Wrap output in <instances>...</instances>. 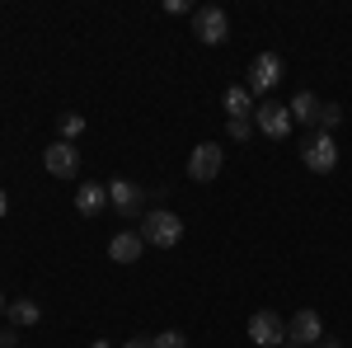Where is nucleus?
<instances>
[{"label": "nucleus", "instance_id": "obj_1", "mask_svg": "<svg viewBox=\"0 0 352 348\" xmlns=\"http://www.w3.org/2000/svg\"><path fill=\"white\" fill-rule=\"evenodd\" d=\"M141 240L155 245V249H169V245L184 240V221L174 212H146L141 216Z\"/></svg>", "mask_w": 352, "mask_h": 348}, {"label": "nucleus", "instance_id": "obj_2", "mask_svg": "<svg viewBox=\"0 0 352 348\" xmlns=\"http://www.w3.org/2000/svg\"><path fill=\"white\" fill-rule=\"evenodd\" d=\"M300 165L305 170H315V174H329L333 165H338V141H333V132H315L305 136V146H300Z\"/></svg>", "mask_w": 352, "mask_h": 348}, {"label": "nucleus", "instance_id": "obj_3", "mask_svg": "<svg viewBox=\"0 0 352 348\" xmlns=\"http://www.w3.org/2000/svg\"><path fill=\"white\" fill-rule=\"evenodd\" d=\"M192 33H197L207 48H221V43L230 38V14H226L221 5H202V10H192Z\"/></svg>", "mask_w": 352, "mask_h": 348}, {"label": "nucleus", "instance_id": "obj_4", "mask_svg": "<svg viewBox=\"0 0 352 348\" xmlns=\"http://www.w3.org/2000/svg\"><path fill=\"white\" fill-rule=\"evenodd\" d=\"M282 57L277 52H258L254 57V66H249V94H268L272 85H282Z\"/></svg>", "mask_w": 352, "mask_h": 348}, {"label": "nucleus", "instance_id": "obj_5", "mask_svg": "<svg viewBox=\"0 0 352 348\" xmlns=\"http://www.w3.org/2000/svg\"><path fill=\"white\" fill-rule=\"evenodd\" d=\"M254 127H258L263 136H272V141H282V136L292 132V108L277 104V99L258 104V108H254Z\"/></svg>", "mask_w": 352, "mask_h": 348}, {"label": "nucleus", "instance_id": "obj_6", "mask_svg": "<svg viewBox=\"0 0 352 348\" xmlns=\"http://www.w3.org/2000/svg\"><path fill=\"white\" fill-rule=\"evenodd\" d=\"M249 339L258 348H277V344H287V325H282L277 311H254L249 316Z\"/></svg>", "mask_w": 352, "mask_h": 348}, {"label": "nucleus", "instance_id": "obj_7", "mask_svg": "<svg viewBox=\"0 0 352 348\" xmlns=\"http://www.w3.org/2000/svg\"><path fill=\"white\" fill-rule=\"evenodd\" d=\"M43 165H47L52 179H76V174H80V151H76L71 141H52V146L43 151Z\"/></svg>", "mask_w": 352, "mask_h": 348}, {"label": "nucleus", "instance_id": "obj_8", "mask_svg": "<svg viewBox=\"0 0 352 348\" xmlns=\"http://www.w3.org/2000/svg\"><path fill=\"white\" fill-rule=\"evenodd\" d=\"M217 174H221V146H217V141L192 146V156H188V179H197V184H212Z\"/></svg>", "mask_w": 352, "mask_h": 348}, {"label": "nucleus", "instance_id": "obj_9", "mask_svg": "<svg viewBox=\"0 0 352 348\" xmlns=\"http://www.w3.org/2000/svg\"><path fill=\"white\" fill-rule=\"evenodd\" d=\"M287 339H296L300 348H315L320 339H324V320H320V311H296L292 316V325H287Z\"/></svg>", "mask_w": 352, "mask_h": 348}, {"label": "nucleus", "instance_id": "obj_10", "mask_svg": "<svg viewBox=\"0 0 352 348\" xmlns=\"http://www.w3.org/2000/svg\"><path fill=\"white\" fill-rule=\"evenodd\" d=\"M109 203L122 216H136V212H141V203H146V188L132 184V179H113V184H109Z\"/></svg>", "mask_w": 352, "mask_h": 348}, {"label": "nucleus", "instance_id": "obj_11", "mask_svg": "<svg viewBox=\"0 0 352 348\" xmlns=\"http://www.w3.org/2000/svg\"><path fill=\"white\" fill-rule=\"evenodd\" d=\"M141 249H146L141 231H118V236L109 240V259H113V264H136Z\"/></svg>", "mask_w": 352, "mask_h": 348}, {"label": "nucleus", "instance_id": "obj_12", "mask_svg": "<svg viewBox=\"0 0 352 348\" xmlns=\"http://www.w3.org/2000/svg\"><path fill=\"white\" fill-rule=\"evenodd\" d=\"M104 207H109V184H80L76 188V212L99 216Z\"/></svg>", "mask_w": 352, "mask_h": 348}, {"label": "nucleus", "instance_id": "obj_13", "mask_svg": "<svg viewBox=\"0 0 352 348\" xmlns=\"http://www.w3.org/2000/svg\"><path fill=\"white\" fill-rule=\"evenodd\" d=\"M287 108H292V123H305V127L315 132V123H320V108H324V104H320L310 90H300V94H296V99H292Z\"/></svg>", "mask_w": 352, "mask_h": 348}, {"label": "nucleus", "instance_id": "obj_14", "mask_svg": "<svg viewBox=\"0 0 352 348\" xmlns=\"http://www.w3.org/2000/svg\"><path fill=\"white\" fill-rule=\"evenodd\" d=\"M226 108H230V118H254V94H249V85H230V90H226Z\"/></svg>", "mask_w": 352, "mask_h": 348}, {"label": "nucleus", "instance_id": "obj_15", "mask_svg": "<svg viewBox=\"0 0 352 348\" xmlns=\"http://www.w3.org/2000/svg\"><path fill=\"white\" fill-rule=\"evenodd\" d=\"M10 320L14 325H38L43 311H38V301H10Z\"/></svg>", "mask_w": 352, "mask_h": 348}, {"label": "nucleus", "instance_id": "obj_16", "mask_svg": "<svg viewBox=\"0 0 352 348\" xmlns=\"http://www.w3.org/2000/svg\"><path fill=\"white\" fill-rule=\"evenodd\" d=\"M151 348H188V334H179V329H164V334H151Z\"/></svg>", "mask_w": 352, "mask_h": 348}, {"label": "nucleus", "instance_id": "obj_17", "mask_svg": "<svg viewBox=\"0 0 352 348\" xmlns=\"http://www.w3.org/2000/svg\"><path fill=\"white\" fill-rule=\"evenodd\" d=\"M338 123H343V108H338V104H324V108H320V123H315V127H320V132H333Z\"/></svg>", "mask_w": 352, "mask_h": 348}, {"label": "nucleus", "instance_id": "obj_18", "mask_svg": "<svg viewBox=\"0 0 352 348\" xmlns=\"http://www.w3.org/2000/svg\"><path fill=\"white\" fill-rule=\"evenodd\" d=\"M85 132V118L80 113H66V118H61V141H71V136H80Z\"/></svg>", "mask_w": 352, "mask_h": 348}, {"label": "nucleus", "instance_id": "obj_19", "mask_svg": "<svg viewBox=\"0 0 352 348\" xmlns=\"http://www.w3.org/2000/svg\"><path fill=\"white\" fill-rule=\"evenodd\" d=\"M226 132L235 136V141H249V132H254V118H230V123H226Z\"/></svg>", "mask_w": 352, "mask_h": 348}, {"label": "nucleus", "instance_id": "obj_20", "mask_svg": "<svg viewBox=\"0 0 352 348\" xmlns=\"http://www.w3.org/2000/svg\"><path fill=\"white\" fill-rule=\"evenodd\" d=\"M122 348H151V334H141V339H127Z\"/></svg>", "mask_w": 352, "mask_h": 348}, {"label": "nucleus", "instance_id": "obj_21", "mask_svg": "<svg viewBox=\"0 0 352 348\" xmlns=\"http://www.w3.org/2000/svg\"><path fill=\"white\" fill-rule=\"evenodd\" d=\"M315 348H343V344H338V339H320Z\"/></svg>", "mask_w": 352, "mask_h": 348}, {"label": "nucleus", "instance_id": "obj_22", "mask_svg": "<svg viewBox=\"0 0 352 348\" xmlns=\"http://www.w3.org/2000/svg\"><path fill=\"white\" fill-rule=\"evenodd\" d=\"M10 212V198H5V188H0V216Z\"/></svg>", "mask_w": 352, "mask_h": 348}, {"label": "nucleus", "instance_id": "obj_23", "mask_svg": "<svg viewBox=\"0 0 352 348\" xmlns=\"http://www.w3.org/2000/svg\"><path fill=\"white\" fill-rule=\"evenodd\" d=\"M0 348H14V334H0Z\"/></svg>", "mask_w": 352, "mask_h": 348}, {"label": "nucleus", "instance_id": "obj_24", "mask_svg": "<svg viewBox=\"0 0 352 348\" xmlns=\"http://www.w3.org/2000/svg\"><path fill=\"white\" fill-rule=\"evenodd\" d=\"M277 348H300V344H296V339H287V344H277Z\"/></svg>", "mask_w": 352, "mask_h": 348}, {"label": "nucleus", "instance_id": "obj_25", "mask_svg": "<svg viewBox=\"0 0 352 348\" xmlns=\"http://www.w3.org/2000/svg\"><path fill=\"white\" fill-rule=\"evenodd\" d=\"M0 311H10V301H5V292H0Z\"/></svg>", "mask_w": 352, "mask_h": 348}, {"label": "nucleus", "instance_id": "obj_26", "mask_svg": "<svg viewBox=\"0 0 352 348\" xmlns=\"http://www.w3.org/2000/svg\"><path fill=\"white\" fill-rule=\"evenodd\" d=\"M94 348H113V344H94Z\"/></svg>", "mask_w": 352, "mask_h": 348}]
</instances>
